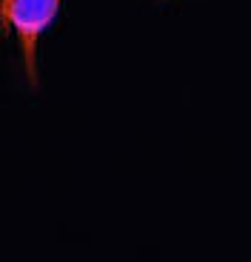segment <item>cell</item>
I'll return each instance as SVG.
<instances>
[{
	"instance_id": "cell-1",
	"label": "cell",
	"mask_w": 251,
	"mask_h": 262,
	"mask_svg": "<svg viewBox=\"0 0 251 262\" xmlns=\"http://www.w3.org/2000/svg\"><path fill=\"white\" fill-rule=\"evenodd\" d=\"M57 12L60 0H0V29L14 32L32 85H37V40Z\"/></svg>"
}]
</instances>
